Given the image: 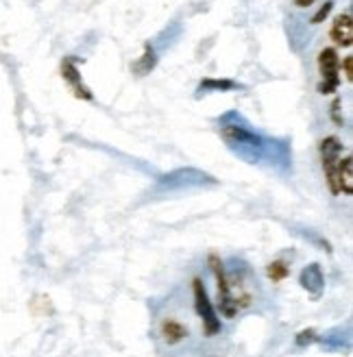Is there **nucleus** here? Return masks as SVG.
Segmentation results:
<instances>
[{
	"mask_svg": "<svg viewBox=\"0 0 353 357\" xmlns=\"http://www.w3.org/2000/svg\"><path fill=\"white\" fill-rule=\"evenodd\" d=\"M338 190L347 196L353 194V159L345 157L338 164Z\"/></svg>",
	"mask_w": 353,
	"mask_h": 357,
	"instance_id": "10",
	"label": "nucleus"
},
{
	"mask_svg": "<svg viewBox=\"0 0 353 357\" xmlns=\"http://www.w3.org/2000/svg\"><path fill=\"white\" fill-rule=\"evenodd\" d=\"M314 3V0H296V7H301V9H306V7H310Z\"/></svg>",
	"mask_w": 353,
	"mask_h": 357,
	"instance_id": "17",
	"label": "nucleus"
},
{
	"mask_svg": "<svg viewBox=\"0 0 353 357\" xmlns=\"http://www.w3.org/2000/svg\"><path fill=\"white\" fill-rule=\"evenodd\" d=\"M209 264L211 268H214V273H216V279H218V296H220V312L227 316V318H234L240 310L238 305V301L232 292V283H229L225 271H223V264L216 259V257H209Z\"/></svg>",
	"mask_w": 353,
	"mask_h": 357,
	"instance_id": "5",
	"label": "nucleus"
},
{
	"mask_svg": "<svg viewBox=\"0 0 353 357\" xmlns=\"http://www.w3.org/2000/svg\"><path fill=\"white\" fill-rule=\"evenodd\" d=\"M343 68H345V77H347V81H353V57H351V55L343 59Z\"/></svg>",
	"mask_w": 353,
	"mask_h": 357,
	"instance_id": "16",
	"label": "nucleus"
},
{
	"mask_svg": "<svg viewBox=\"0 0 353 357\" xmlns=\"http://www.w3.org/2000/svg\"><path fill=\"white\" fill-rule=\"evenodd\" d=\"M186 335H188V329L179 323V320L166 318L164 323H162V337L168 344H176V342L186 340Z\"/></svg>",
	"mask_w": 353,
	"mask_h": 357,
	"instance_id": "9",
	"label": "nucleus"
},
{
	"mask_svg": "<svg viewBox=\"0 0 353 357\" xmlns=\"http://www.w3.org/2000/svg\"><path fill=\"white\" fill-rule=\"evenodd\" d=\"M220 135L227 142L229 149H234L240 157L249 159V162H257L264 153V139L260 135H255L246 124L238 122H229L225 120L220 127Z\"/></svg>",
	"mask_w": 353,
	"mask_h": 357,
	"instance_id": "1",
	"label": "nucleus"
},
{
	"mask_svg": "<svg viewBox=\"0 0 353 357\" xmlns=\"http://www.w3.org/2000/svg\"><path fill=\"white\" fill-rule=\"evenodd\" d=\"M155 63H157V55H155V50L151 48V46H147V50H144V55L137 59V63L133 66V70L140 75V77H144V75H149L151 70L155 68Z\"/></svg>",
	"mask_w": 353,
	"mask_h": 357,
	"instance_id": "12",
	"label": "nucleus"
},
{
	"mask_svg": "<svg viewBox=\"0 0 353 357\" xmlns=\"http://www.w3.org/2000/svg\"><path fill=\"white\" fill-rule=\"evenodd\" d=\"M319 70H321V85L319 92L321 94H331L336 92L340 85V57L336 48H323L319 52Z\"/></svg>",
	"mask_w": 353,
	"mask_h": 357,
	"instance_id": "4",
	"label": "nucleus"
},
{
	"mask_svg": "<svg viewBox=\"0 0 353 357\" xmlns=\"http://www.w3.org/2000/svg\"><path fill=\"white\" fill-rule=\"evenodd\" d=\"M238 83L229 81V79H205L201 85H199V92H229V89H236Z\"/></svg>",
	"mask_w": 353,
	"mask_h": 357,
	"instance_id": "11",
	"label": "nucleus"
},
{
	"mask_svg": "<svg viewBox=\"0 0 353 357\" xmlns=\"http://www.w3.org/2000/svg\"><path fill=\"white\" fill-rule=\"evenodd\" d=\"M321 159H323V170H325V178L327 185L331 190V194H340L338 190V164L343 159V142L338 137H325L321 142Z\"/></svg>",
	"mask_w": 353,
	"mask_h": 357,
	"instance_id": "2",
	"label": "nucleus"
},
{
	"mask_svg": "<svg viewBox=\"0 0 353 357\" xmlns=\"http://www.w3.org/2000/svg\"><path fill=\"white\" fill-rule=\"evenodd\" d=\"M331 7H333V3H325V5L319 9V13H316V15L312 17V24H321V22L325 20V17L331 13Z\"/></svg>",
	"mask_w": 353,
	"mask_h": 357,
	"instance_id": "14",
	"label": "nucleus"
},
{
	"mask_svg": "<svg viewBox=\"0 0 353 357\" xmlns=\"http://www.w3.org/2000/svg\"><path fill=\"white\" fill-rule=\"evenodd\" d=\"M303 288L312 294V296H321L323 288H325V275L321 271L319 264H310L308 268H303L301 277H299Z\"/></svg>",
	"mask_w": 353,
	"mask_h": 357,
	"instance_id": "8",
	"label": "nucleus"
},
{
	"mask_svg": "<svg viewBox=\"0 0 353 357\" xmlns=\"http://www.w3.org/2000/svg\"><path fill=\"white\" fill-rule=\"evenodd\" d=\"M331 40L336 42L343 48H349L353 44V20H351V13H340L336 20L331 24Z\"/></svg>",
	"mask_w": 353,
	"mask_h": 357,
	"instance_id": "7",
	"label": "nucleus"
},
{
	"mask_svg": "<svg viewBox=\"0 0 353 357\" xmlns=\"http://www.w3.org/2000/svg\"><path fill=\"white\" fill-rule=\"evenodd\" d=\"M61 79L66 81V85L70 87V92H73L77 98H83V100H92L94 98L92 89L83 83V77H81L77 61L73 57H66L61 61Z\"/></svg>",
	"mask_w": 353,
	"mask_h": 357,
	"instance_id": "6",
	"label": "nucleus"
},
{
	"mask_svg": "<svg viewBox=\"0 0 353 357\" xmlns=\"http://www.w3.org/2000/svg\"><path fill=\"white\" fill-rule=\"evenodd\" d=\"M314 340H316V333H314V331L310 329V331H303V333H299V337H296V344H301V347H303L306 342L310 344V342H314Z\"/></svg>",
	"mask_w": 353,
	"mask_h": 357,
	"instance_id": "15",
	"label": "nucleus"
},
{
	"mask_svg": "<svg viewBox=\"0 0 353 357\" xmlns=\"http://www.w3.org/2000/svg\"><path fill=\"white\" fill-rule=\"evenodd\" d=\"M192 294H194V310L201 316L203 320V329L207 335H216L220 331V318L211 305V301L207 296V290L201 279H194L192 281Z\"/></svg>",
	"mask_w": 353,
	"mask_h": 357,
	"instance_id": "3",
	"label": "nucleus"
},
{
	"mask_svg": "<svg viewBox=\"0 0 353 357\" xmlns=\"http://www.w3.org/2000/svg\"><path fill=\"white\" fill-rule=\"evenodd\" d=\"M269 277L273 281H281V279H286L288 277V266L284 261H275L269 266Z\"/></svg>",
	"mask_w": 353,
	"mask_h": 357,
	"instance_id": "13",
	"label": "nucleus"
}]
</instances>
